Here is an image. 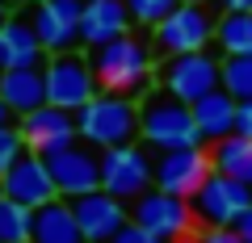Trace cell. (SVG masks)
<instances>
[{
	"label": "cell",
	"mask_w": 252,
	"mask_h": 243,
	"mask_svg": "<svg viewBox=\"0 0 252 243\" xmlns=\"http://www.w3.org/2000/svg\"><path fill=\"white\" fill-rule=\"evenodd\" d=\"M93 59V72H97L101 92H122V97H147L156 84V59H152V46L135 34H122L114 42L89 51Z\"/></svg>",
	"instance_id": "obj_1"
},
{
	"label": "cell",
	"mask_w": 252,
	"mask_h": 243,
	"mask_svg": "<svg viewBox=\"0 0 252 243\" xmlns=\"http://www.w3.org/2000/svg\"><path fill=\"white\" fill-rule=\"evenodd\" d=\"M139 138L152 151H172V147H193L202 143L193 105L164 88H152L147 97H139Z\"/></svg>",
	"instance_id": "obj_2"
},
{
	"label": "cell",
	"mask_w": 252,
	"mask_h": 243,
	"mask_svg": "<svg viewBox=\"0 0 252 243\" xmlns=\"http://www.w3.org/2000/svg\"><path fill=\"white\" fill-rule=\"evenodd\" d=\"M76 135L97 151L139 143V101L122 92H97L84 109H76Z\"/></svg>",
	"instance_id": "obj_3"
},
{
	"label": "cell",
	"mask_w": 252,
	"mask_h": 243,
	"mask_svg": "<svg viewBox=\"0 0 252 243\" xmlns=\"http://www.w3.org/2000/svg\"><path fill=\"white\" fill-rule=\"evenodd\" d=\"M215 29H219V17L202 4V0H181L177 9L152 29V42H156V51L168 59V54L206 51V46L215 42Z\"/></svg>",
	"instance_id": "obj_4"
},
{
	"label": "cell",
	"mask_w": 252,
	"mask_h": 243,
	"mask_svg": "<svg viewBox=\"0 0 252 243\" xmlns=\"http://www.w3.org/2000/svg\"><path fill=\"white\" fill-rule=\"evenodd\" d=\"M156 84L181 101H202L206 92L223 88V59L210 51H189V54H168L156 67Z\"/></svg>",
	"instance_id": "obj_5"
},
{
	"label": "cell",
	"mask_w": 252,
	"mask_h": 243,
	"mask_svg": "<svg viewBox=\"0 0 252 243\" xmlns=\"http://www.w3.org/2000/svg\"><path fill=\"white\" fill-rule=\"evenodd\" d=\"M130 218L139 226H147L152 235H164L172 243H185L198 235V214H193V201L177 197V193H164V189H147L143 197L130 201Z\"/></svg>",
	"instance_id": "obj_6"
},
{
	"label": "cell",
	"mask_w": 252,
	"mask_h": 243,
	"mask_svg": "<svg viewBox=\"0 0 252 243\" xmlns=\"http://www.w3.org/2000/svg\"><path fill=\"white\" fill-rule=\"evenodd\" d=\"M156 185V160L147 155V143H122V147H105L101 151V189L114 193L122 201L143 197Z\"/></svg>",
	"instance_id": "obj_7"
},
{
	"label": "cell",
	"mask_w": 252,
	"mask_h": 243,
	"mask_svg": "<svg viewBox=\"0 0 252 243\" xmlns=\"http://www.w3.org/2000/svg\"><path fill=\"white\" fill-rule=\"evenodd\" d=\"M46 101L51 105H63V109H84L93 97L101 92L97 84V72H93V59L80 51H63V54H51L46 59Z\"/></svg>",
	"instance_id": "obj_8"
},
{
	"label": "cell",
	"mask_w": 252,
	"mask_h": 243,
	"mask_svg": "<svg viewBox=\"0 0 252 243\" xmlns=\"http://www.w3.org/2000/svg\"><path fill=\"white\" fill-rule=\"evenodd\" d=\"M210 176H215V155H210L206 143L156 151V189H164V193L193 197Z\"/></svg>",
	"instance_id": "obj_9"
},
{
	"label": "cell",
	"mask_w": 252,
	"mask_h": 243,
	"mask_svg": "<svg viewBox=\"0 0 252 243\" xmlns=\"http://www.w3.org/2000/svg\"><path fill=\"white\" fill-rule=\"evenodd\" d=\"M42 160H46V168H51V176H55L59 197L72 201V197H80V193L101 189V151L89 147L84 138L59 147L55 155H42Z\"/></svg>",
	"instance_id": "obj_10"
},
{
	"label": "cell",
	"mask_w": 252,
	"mask_h": 243,
	"mask_svg": "<svg viewBox=\"0 0 252 243\" xmlns=\"http://www.w3.org/2000/svg\"><path fill=\"white\" fill-rule=\"evenodd\" d=\"M189 201H193L198 226H235V222H240V214L252 206V185L215 172V176H210Z\"/></svg>",
	"instance_id": "obj_11"
},
{
	"label": "cell",
	"mask_w": 252,
	"mask_h": 243,
	"mask_svg": "<svg viewBox=\"0 0 252 243\" xmlns=\"http://www.w3.org/2000/svg\"><path fill=\"white\" fill-rule=\"evenodd\" d=\"M17 130H21V138H26V147L34 155H55L59 147H67V143H76V113L72 109H63V105H38V109H30V113H21L17 117Z\"/></svg>",
	"instance_id": "obj_12"
},
{
	"label": "cell",
	"mask_w": 252,
	"mask_h": 243,
	"mask_svg": "<svg viewBox=\"0 0 252 243\" xmlns=\"http://www.w3.org/2000/svg\"><path fill=\"white\" fill-rule=\"evenodd\" d=\"M72 210H76V222L84 231V243H109L126 222H130V201L114 197L105 189H93V193H80L72 197Z\"/></svg>",
	"instance_id": "obj_13"
},
{
	"label": "cell",
	"mask_w": 252,
	"mask_h": 243,
	"mask_svg": "<svg viewBox=\"0 0 252 243\" xmlns=\"http://www.w3.org/2000/svg\"><path fill=\"white\" fill-rule=\"evenodd\" d=\"M0 180H4V197L21 201V206H30V210H38V206H46V201L59 197V189H55V176H51V168H46V160H42V155H34V151H26Z\"/></svg>",
	"instance_id": "obj_14"
},
{
	"label": "cell",
	"mask_w": 252,
	"mask_h": 243,
	"mask_svg": "<svg viewBox=\"0 0 252 243\" xmlns=\"http://www.w3.org/2000/svg\"><path fill=\"white\" fill-rule=\"evenodd\" d=\"M130 9L126 0H84V17H80V46L97 51V46L114 42V38L130 34Z\"/></svg>",
	"instance_id": "obj_15"
},
{
	"label": "cell",
	"mask_w": 252,
	"mask_h": 243,
	"mask_svg": "<svg viewBox=\"0 0 252 243\" xmlns=\"http://www.w3.org/2000/svg\"><path fill=\"white\" fill-rule=\"evenodd\" d=\"M0 59H4V67H46L51 54L38 42V29H34V21H30V13L26 17L13 13V17L4 21V29H0Z\"/></svg>",
	"instance_id": "obj_16"
},
{
	"label": "cell",
	"mask_w": 252,
	"mask_h": 243,
	"mask_svg": "<svg viewBox=\"0 0 252 243\" xmlns=\"http://www.w3.org/2000/svg\"><path fill=\"white\" fill-rule=\"evenodd\" d=\"M0 97L17 117L46 105V72L42 67H4L0 72Z\"/></svg>",
	"instance_id": "obj_17"
},
{
	"label": "cell",
	"mask_w": 252,
	"mask_h": 243,
	"mask_svg": "<svg viewBox=\"0 0 252 243\" xmlns=\"http://www.w3.org/2000/svg\"><path fill=\"white\" fill-rule=\"evenodd\" d=\"M193 117H198V130H202V143H219V138L235 135V117H240V101L231 97L227 88L206 92L202 101H193Z\"/></svg>",
	"instance_id": "obj_18"
},
{
	"label": "cell",
	"mask_w": 252,
	"mask_h": 243,
	"mask_svg": "<svg viewBox=\"0 0 252 243\" xmlns=\"http://www.w3.org/2000/svg\"><path fill=\"white\" fill-rule=\"evenodd\" d=\"M34 243H84V231L67 197H55L34 210Z\"/></svg>",
	"instance_id": "obj_19"
},
{
	"label": "cell",
	"mask_w": 252,
	"mask_h": 243,
	"mask_svg": "<svg viewBox=\"0 0 252 243\" xmlns=\"http://www.w3.org/2000/svg\"><path fill=\"white\" fill-rule=\"evenodd\" d=\"M30 21H34L38 29V42L46 46V54H63V51H76L80 46V26L76 21H67L59 9H51V4H30Z\"/></svg>",
	"instance_id": "obj_20"
},
{
	"label": "cell",
	"mask_w": 252,
	"mask_h": 243,
	"mask_svg": "<svg viewBox=\"0 0 252 243\" xmlns=\"http://www.w3.org/2000/svg\"><path fill=\"white\" fill-rule=\"evenodd\" d=\"M210 155H215V172L223 176H235L244 185H252V138L248 135H227L219 143H210Z\"/></svg>",
	"instance_id": "obj_21"
},
{
	"label": "cell",
	"mask_w": 252,
	"mask_h": 243,
	"mask_svg": "<svg viewBox=\"0 0 252 243\" xmlns=\"http://www.w3.org/2000/svg\"><path fill=\"white\" fill-rule=\"evenodd\" d=\"M215 42L223 54H252V13H223Z\"/></svg>",
	"instance_id": "obj_22"
},
{
	"label": "cell",
	"mask_w": 252,
	"mask_h": 243,
	"mask_svg": "<svg viewBox=\"0 0 252 243\" xmlns=\"http://www.w3.org/2000/svg\"><path fill=\"white\" fill-rule=\"evenodd\" d=\"M34 239V210L13 197H0V243H30Z\"/></svg>",
	"instance_id": "obj_23"
},
{
	"label": "cell",
	"mask_w": 252,
	"mask_h": 243,
	"mask_svg": "<svg viewBox=\"0 0 252 243\" xmlns=\"http://www.w3.org/2000/svg\"><path fill=\"white\" fill-rule=\"evenodd\" d=\"M223 88L235 101H252V54H227L223 59Z\"/></svg>",
	"instance_id": "obj_24"
},
{
	"label": "cell",
	"mask_w": 252,
	"mask_h": 243,
	"mask_svg": "<svg viewBox=\"0 0 252 243\" xmlns=\"http://www.w3.org/2000/svg\"><path fill=\"white\" fill-rule=\"evenodd\" d=\"M177 4H181V0H126L130 21H135V26H147V29H156L172 9H177Z\"/></svg>",
	"instance_id": "obj_25"
},
{
	"label": "cell",
	"mask_w": 252,
	"mask_h": 243,
	"mask_svg": "<svg viewBox=\"0 0 252 243\" xmlns=\"http://www.w3.org/2000/svg\"><path fill=\"white\" fill-rule=\"evenodd\" d=\"M26 151H30V147H26V138H21L17 126H4V130H0V176H4V172H9Z\"/></svg>",
	"instance_id": "obj_26"
},
{
	"label": "cell",
	"mask_w": 252,
	"mask_h": 243,
	"mask_svg": "<svg viewBox=\"0 0 252 243\" xmlns=\"http://www.w3.org/2000/svg\"><path fill=\"white\" fill-rule=\"evenodd\" d=\"M109 243H172V239H164V235H152L147 226H139L135 218H130V222H126V226H122V231H118Z\"/></svg>",
	"instance_id": "obj_27"
},
{
	"label": "cell",
	"mask_w": 252,
	"mask_h": 243,
	"mask_svg": "<svg viewBox=\"0 0 252 243\" xmlns=\"http://www.w3.org/2000/svg\"><path fill=\"white\" fill-rule=\"evenodd\" d=\"M193 243H244V235L235 226H198Z\"/></svg>",
	"instance_id": "obj_28"
},
{
	"label": "cell",
	"mask_w": 252,
	"mask_h": 243,
	"mask_svg": "<svg viewBox=\"0 0 252 243\" xmlns=\"http://www.w3.org/2000/svg\"><path fill=\"white\" fill-rule=\"evenodd\" d=\"M235 130L252 138V101H240V117H235Z\"/></svg>",
	"instance_id": "obj_29"
},
{
	"label": "cell",
	"mask_w": 252,
	"mask_h": 243,
	"mask_svg": "<svg viewBox=\"0 0 252 243\" xmlns=\"http://www.w3.org/2000/svg\"><path fill=\"white\" fill-rule=\"evenodd\" d=\"M223 13H252V0H215Z\"/></svg>",
	"instance_id": "obj_30"
},
{
	"label": "cell",
	"mask_w": 252,
	"mask_h": 243,
	"mask_svg": "<svg viewBox=\"0 0 252 243\" xmlns=\"http://www.w3.org/2000/svg\"><path fill=\"white\" fill-rule=\"evenodd\" d=\"M235 231L244 235V243H252V206H248V210L240 214V222H235Z\"/></svg>",
	"instance_id": "obj_31"
},
{
	"label": "cell",
	"mask_w": 252,
	"mask_h": 243,
	"mask_svg": "<svg viewBox=\"0 0 252 243\" xmlns=\"http://www.w3.org/2000/svg\"><path fill=\"white\" fill-rule=\"evenodd\" d=\"M4 126H17V113H13V109L4 105V97H0V130Z\"/></svg>",
	"instance_id": "obj_32"
},
{
	"label": "cell",
	"mask_w": 252,
	"mask_h": 243,
	"mask_svg": "<svg viewBox=\"0 0 252 243\" xmlns=\"http://www.w3.org/2000/svg\"><path fill=\"white\" fill-rule=\"evenodd\" d=\"M13 13H9V0H0V29H4V21H9Z\"/></svg>",
	"instance_id": "obj_33"
},
{
	"label": "cell",
	"mask_w": 252,
	"mask_h": 243,
	"mask_svg": "<svg viewBox=\"0 0 252 243\" xmlns=\"http://www.w3.org/2000/svg\"><path fill=\"white\" fill-rule=\"evenodd\" d=\"M21 4H42V0H21Z\"/></svg>",
	"instance_id": "obj_34"
},
{
	"label": "cell",
	"mask_w": 252,
	"mask_h": 243,
	"mask_svg": "<svg viewBox=\"0 0 252 243\" xmlns=\"http://www.w3.org/2000/svg\"><path fill=\"white\" fill-rule=\"evenodd\" d=\"M0 197H4V180H0Z\"/></svg>",
	"instance_id": "obj_35"
},
{
	"label": "cell",
	"mask_w": 252,
	"mask_h": 243,
	"mask_svg": "<svg viewBox=\"0 0 252 243\" xmlns=\"http://www.w3.org/2000/svg\"><path fill=\"white\" fill-rule=\"evenodd\" d=\"M0 72H4V59H0Z\"/></svg>",
	"instance_id": "obj_36"
},
{
	"label": "cell",
	"mask_w": 252,
	"mask_h": 243,
	"mask_svg": "<svg viewBox=\"0 0 252 243\" xmlns=\"http://www.w3.org/2000/svg\"><path fill=\"white\" fill-rule=\"evenodd\" d=\"M30 243H34V239H30Z\"/></svg>",
	"instance_id": "obj_37"
}]
</instances>
